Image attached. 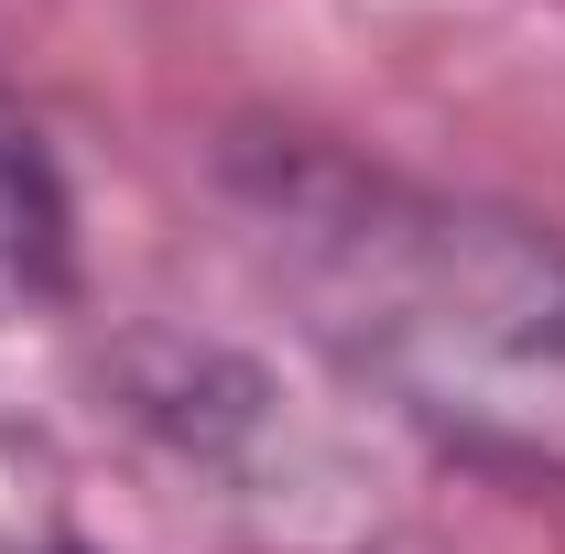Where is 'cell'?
Returning <instances> with one entry per match:
<instances>
[{
    "instance_id": "obj_1",
    "label": "cell",
    "mask_w": 565,
    "mask_h": 554,
    "mask_svg": "<svg viewBox=\"0 0 565 554\" xmlns=\"http://www.w3.org/2000/svg\"><path fill=\"white\" fill-rule=\"evenodd\" d=\"M250 239L370 392L457 457L565 489V251L544 228L338 152H262Z\"/></svg>"
},
{
    "instance_id": "obj_2",
    "label": "cell",
    "mask_w": 565,
    "mask_h": 554,
    "mask_svg": "<svg viewBox=\"0 0 565 554\" xmlns=\"http://www.w3.org/2000/svg\"><path fill=\"white\" fill-rule=\"evenodd\" d=\"M55 273V196H44V163L0 131V294Z\"/></svg>"
}]
</instances>
